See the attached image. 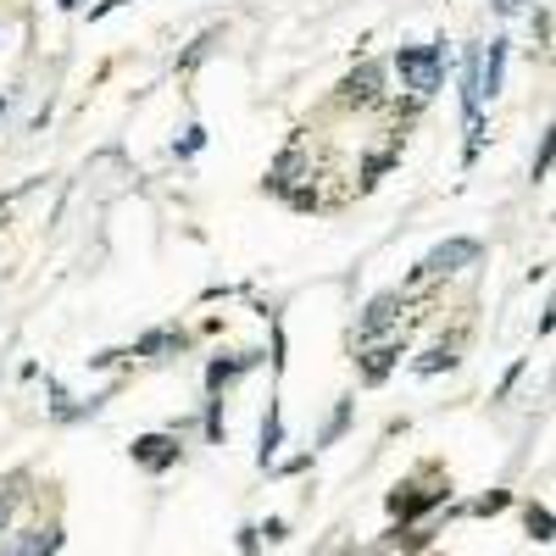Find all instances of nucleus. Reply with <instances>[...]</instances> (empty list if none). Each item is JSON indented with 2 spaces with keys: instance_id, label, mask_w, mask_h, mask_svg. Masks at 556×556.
<instances>
[{
  "instance_id": "nucleus-6",
  "label": "nucleus",
  "mask_w": 556,
  "mask_h": 556,
  "mask_svg": "<svg viewBox=\"0 0 556 556\" xmlns=\"http://www.w3.org/2000/svg\"><path fill=\"white\" fill-rule=\"evenodd\" d=\"M379 101H384V62H356L345 73V84H340V106L367 112V106H379Z\"/></svg>"
},
{
  "instance_id": "nucleus-13",
  "label": "nucleus",
  "mask_w": 556,
  "mask_h": 556,
  "mask_svg": "<svg viewBox=\"0 0 556 556\" xmlns=\"http://www.w3.org/2000/svg\"><path fill=\"white\" fill-rule=\"evenodd\" d=\"M28 473H12L7 484H0V540H7V534H17V506L28 501Z\"/></svg>"
},
{
  "instance_id": "nucleus-24",
  "label": "nucleus",
  "mask_w": 556,
  "mask_h": 556,
  "mask_svg": "<svg viewBox=\"0 0 556 556\" xmlns=\"http://www.w3.org/2000/svg\"><path fill=\"white\" fill-rule=\"evenodd\" d=\"M262 540H285V518H267L262 523Z\"/></svg>"
},
{
  "instance_id": "nucleus-25",
  "label": "nucleus",
  "mask_w": 556,
  "mask_h": 556,
  "mask_svg": "<svg viewBox=\"0 0 556 556\" xmlns=\"http://www.w3.org/2000/svg\"><path fill=\"white\" fill-rule=\"evenodd\" d=\"M7 106H12V101H7V96H0V112H7Z\"/></svg>"
},
{
  "instance_id": "nucleus-18",
  "label": "nucleus",
  "mask_w": 556,
  "mask_h": 556,
  "mask_svg": "<svg viewBox=\"0 0 556 556\" xmlns=\"http://www.w3.org/2000/svg\"><path fill=\"white\" fill-rule=\"evenodd\" d=\"M351 406H356V401H340V406H334V417H329V429H323V445H334V440L345 434V424H351Z\"/></svg>"
},
{
  "instance_id": "nucleus-5",
  "label": "nucleus",
  "mask_w": 556,
  "mask_h": 556,
  "mask_svg": "<svg viewBox=\"0 0 556 556\" xmlns=\"http://www.w3.org/2000/svg\"><path fill=\"white\" fill-rule=\"evenodd\" d=\"M128 462H134L139 473H167V468H178V462H184V440L178 434H139L128 445Z\"/></svg>"
},
{
  "instance_id": "nucleus-23",
  "label": "nucleus",
  "mask_w": 556,
  "mask_h": 556,
  "mask_svg": "<svg viewBox=\"0 0 556 556\" xmlns=\"http://www.w3.org/2000/svg\"><path fill=\"white\" fill-rule=\"evenodd\" d=\"M523 7H529V0H495V12H501V17H518Z\"/></svg>"
},
{
  "instance_id": "nucleus-4",
  "label": "nucleus",
  "mask_w": 556,
  "mask_h": 556,
  "mask_svg": "<svg viewBox=\"0 0 556 556\" xmlns=\"http://www.w3.org/2000/svg\"><path fill=\"white\" fill-rule=\"evenodd\" d=\"M401 312H406V290H384V295H374L362 306V323H356V345L367 351V345H379L395 323H401Z\"/></svg>"
},
{
  "instance_id": "nucleus-17",
  "label": "nucleus",
  "mask_w": 556,
  "mask_h": 556,
  "mask_svg": "<svg viewBox=\"0 0 556 556\" xmlns=\"http://www.w3.org/2000/svg\"><path fill=\"white\" fill-rule=\"evenodd\" d=\"M506 506H518V495H513V490H490V495H479V501L468 506V513H473V518H495V513H506Z\"/></svg>"
},
{
  "instance_id": "nucleus-21",
  "label": "nucleus",
  "mask_w": 556,
  "mask_h": 556,
  "mask_svg": "<svg viewBox=\"0 0 556 556\" xmlns=\"http://www.w3.org/2000/svg\"><path fill=\"white\" fill-rule=\"evenodd\" d=\"M534 334H540V340H545V334H556V301H551V306L540 312V323H534Z\"/></svg>"
},
{
  "instance_id": "nucleus-9",
  "label": "nucleus",
  "mask_w": 556,
  "mask_h": 556,
  "mask_svg": "<svg viewBox=\"0 0 556 556\" xmlns=\"http://www.w3.org/2000/svg\"><path fill=\"white\" fill-rule=\"evenodd\" d=\"M256 362H262L256 351H235V356H212V362H206V390H212V395H223V390L235 384L240 374H251Z\"/></svg>"
},
{
  "instance_id": "nucleus-12",
  "label": "nucleus",
  "mask_w": 556,
  "mask_h": 556,
  "mask_svg": "<svg viewBox=\"0 0 556 556\" xmlns=\"http://www.w3.org/2000/svg\"><path fill=\"white\" fill-rule=\"evenodd\" d=\"M456 351H462V340H456V334H451V340H434V345H429L424 356L412 362V367H417V379H434V374H451V367L462 362Z\"/></svg>"
},
{
  "instance_id": "nucleus-16",
  "label": "nucleus",
  "mask_w": 556,
  "mask_h": 556,
  "mask_svg": "<svg viewBox=\"0 0 556 556\" xmlns=\"http://www.w3.org/2000/svg\"><path fill=\"white\" fill-rule=\"evenodd\" d=\"M551 167H556V123L545 128V139H540V151H534V167H529V178L534 184H545L551 178Z\"/></svg>"
},
{
  "instance_id": "nucleus-7",
  "label": "nucleus",
  "mask_w": 556,
  "mask_h": 556,
  "mask_svg": "<svg viewBox=\"0 0 556 556\" xmlns=\"http://www.w3.org/2000/svg\"><path fill=\"white\" fill-rule=\"evenodd\" d=\"M62 551V523H28L0 540V556H56Z\"/></svg>"
},
{
  "instance_id": "nucleus-27",
  "label": "nucleus",
  "mask_w": 556,
  "mask_h": 556,
  "mask_svg": "<svg viewBox=\"0 0 556 556\" xmlns=\"http://www.w3.org/2000/svg\"><path fill=\"white\" fill-rule=\"evenodd\" d=\"M434 556H440V551H434Z\"/></svg>"
},
{
  "instance_id": "nucleus-1",
  "label": "nucleus",
  "mask_w": 556,
  "mask_h": 556,
  "mask_svg": "<svg viewBox=\"0 0 556 556\" xmlns=\"http://www.w3.org/2000/svg\"><path fill=\"white\" fill-rule=\"evenodd\" d=\"M390 67L401 73V89H412V101H429L434 89H445V67H451V51H445V39L401 45Z\"/></svg>"
},
{
  "instance_id": "nucleus-2",
  "label": "nucleus",
  "mask_w": 556,
  "mask_h": 556,
  "mask_svg": "<svg viewBox=\"0 0 556 556\" xmlns=\"http://www.w3.org/2000/svg\"><path fill=\"white\" fill-rule=\"evenodd\" d=\"M479 256H484V245H479V240H468V235L440 240L424 262L412 267V285H429V278H451V273H462V267H473Z\"/></svg>"
},
{
  "instance_id": "nucleus-10",
  "label": "nucleus",
  "mask_w": 556,
  "mask_h": 556,
  "mask_svg": "<svg viewBox=\"0 0 556 556\" xmlns=\"http://www.w3.org/2000/svg\"><path fill=\"white\" fill-rule=\"evenodd\" d=\"M406 356V345L401 340H379V345H367L362 351V384H379V379H390V367Z\"/></svg>"
},
{
  "instance_id": "nucleus-3",
  "label": "nucleus",
  "mask_w": 556,
  "mask_h": 556,
  "mask_svg": "<svg viewBox=\"0 0 556 556\" xmlns=\"http://www.w3.org/2000/svg\"><path fill=\"white\" fill-rule=\"evenodd\" d=\"M445 501H451V484L424 490L417 479H406V484H395V495H390V513L401 518V534H412V523H424L434 506H445Z\"/></svg>"
},
{
  "instance_id": "nucleus-20",
  "label": "nucleus",
  "mask_w": 556,
  "mask_h": 556,
  "mask_svg": "<svg viewBox=\"0 0 556 556\" xmlns=\"http://www.w3.org/2000/svg\"><path fill=\"white\" fill-rule=\"evenodd\" d=\"M206 440H223V401H206Z\"/></svg>"
},
{
  "instance_id": "nucleus-26",
  "label": "nucleus",
  "mask_w": 556,
  "mask_h": 556,
  "mask_svg": "<svg viewBox=\"0 0 556 556\" xmlns=\"http://www.w3.org/2000/svg\"><path fill=\"white\" fill-rule=\"evenodd\" d=\"M0 217H7V201H0Z\"/></svg>"
},
{
  "instance_id": "nucleus-11",
  "label": "nucleus",
  "mask_w": 556,
  "mask_h": 556,
  "mask_svg": "<svg viewBox=\"0 0 556 556\" xmlns=\"http://www.w3.org/2000/svg\"><path fill=\"white\" fill-rule=\"evenodd\" d=\"M506 56H513V45H506V39H490V45H484V62H479V89H484V101H495V96H501Z\"/></svg>"
},
{
  "instance_id": "nucleus-22",
  "label": "nucleus",
  "mask_w": 556,
  "mask_h": 556,
  "mask_svg": "<svg viewBox=\"0 0 556 556\" xmlns=\"http://www.w3.org/2000/svg\"><path fill=\"white\" fill-rule=\"evenodd\" d=\"M256 540H262V529H240V556H256Z\"/></svg>"
},
{
  "instance_id": "nucleus-19",
  "label": "nucleus",
  "mask_w": 556,
  "mask_h": 556,
  "mask_svg": "<svg viewBox=\"0 0 556 556\" xmlns=\"http://www.w3.org/2000/svg\"><path fill=\"white\" fill-rule=\"evenodd\" d=\"M201 146H206V128H201V123H190V128H184V139H178L173 151H178V156H195Z\"/></svg>"
},
{
  "instance_id": "nucleus-8",
  "label": "nucleus",
  "mask_w": 556,
  "mask_h": 556,
  "mask_svg": "<svg viewBox=\"0 0 556 556\" xmlns=\"http://www.w3.org/2000/svg\"><path fill=\"white\" fill-rule=\"evenodd\" d=\"M184 345H190V334H184V329H156V334H146V340H134L128 351H101V356H89V362L112 367L117 356H178Z\"/></svg>"
},
{
  "instance_id": "nucleus-14",
  "label": "nucleus",
  "mask_w": 556,
  "mask_h": 556,
  "mask_svg": "<svg viewBox=\"0 0 556 556\" xmlns=\"http://www.w3.org/2000/svg\"><path fill=\"white\" fill-rule=\"evenodd\" d=\"M278 445H285V406L267 401V417H262V445H256V462H262V468L278 456Z\"/></svg>"
},
{
  "instance_id": "nucleus-15",
  "label": "nucleus",
  "mask_w": 556,
  "mask_h": 556,
  "mask_svg": "<svg viewBox=\"0 0 556 556\" xmlns=\"http://www.w3.org/2000/svg\"><path fill=\"white\" fill-rule=\"evenodd\" d=\"M523 529H529L534 545H551L556 540V513H551L545 501H523Z\"/></svg>"
}]
</instances>
